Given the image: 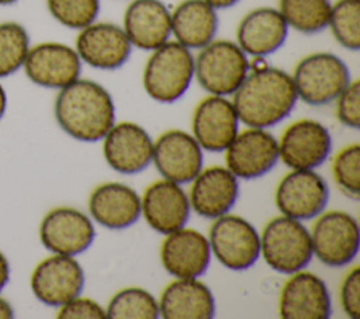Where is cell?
Listing matches in <instances>:
<instances>
[{
  "mask_svg": "<svg viewBox=\"0 0 360 319\" xmlns=\"http://www.w3.org/2000/svg\"><path fill=\"white\" fill-rule=\"evenodd\" d=\"M7 110V93L3 87V84L0 83V119L4 117Z\"/></svg>",
  "mask_w": 360,
  "mask_h": 319,
  "instance_id": "ab89813d",
  "label": "cell"
},
{
  "mask_svg": "<svg viewBox=\"0 0 360 319\" xmlns=\"http://www.w3.org/2000/svg\"><path fill=\"white\" fill-rule=\"evenodd\" d=\"M30 287L41 304L59 308L82 294L84 271L76 257L51 253L34 267Z\"/></svg>",
  "mask_w": 360,
  "mask_h": 319,
  "instance_id": "4fadbf2b",
  "label": "cell"
},
{
  "mask_svg": "<svg viewBox=\"0 0 360 319\" xmlns=\"http://www.w3.org/2000/svg\"><path fill=\"white\" fill-rule=\"evenodd\" d=\"M159 254L163 268L174 278H200L211 261L207 236L186 226L165 235Z\"/></svg>",
  "mask_w": 360,
  "mask_h": 319,
  "instance_id": "7402d4cb",
  "label": "cell"
},
{
  "mask_svg": "<svg viewBox=\"0 0 360 319\" xmlns=\"http://www.w3.org/2000/svg\"><path fill=\"white\" fill-rule=\"evenodd\" d=\"M10 278V264L6 254L0 250V292L4 289Z\"/></svg>",
  "mask_w": 360,
  "mask_h": 319,
  "instance_id": "8d00e7d4",
  "label": "cell"
},
{
  "mask_svg": "<svg viewBox=\"0 0 360 319\" xmlns=\"http://www.w3.org/2000/svg\"><path fill=\"white\" fill-rule=\"evenodd\" d=\"M340 306L346 316L352 319H357L360 315V268L353 267L345 275L340 291Z\"/></svg>",
  "mask_w": 360,
  "mask_h": 319,
  "instance_id": "d590c367",
  "label": "cell"
},
{
  "mask_svg": "<svg viewBox=\"0 0 360 319\" xmlns=\"http://www.w3.org/2000/svg\"><path fill=\"white\" fill-rule=\"evenodd\" d=\"M18 0H0V6H10V4H14Z\"/></svg>",
  "mask_w": 360,
  "mask_h": 319,
  "instance_id": "60d3db41",
  "label": "cell"
},
{
  "mask_svg": "<svg viewBox=\"0 0 360 319\" xmlns=\"http://www.w3.org/2000/svg\"><path fill=\"white\" fill-rule=\"evenodd\" d=\"M332 176L339 188L354 201L360 197V146L352 143L340 149L332 160Z\"/></svg>",
  "mask_w": 360,
  "mask_h": 319,
  "instance_id": "d6a6232c",
  "label": "cell"
},
{
  "mask_svg": "<svg viewBox=\"0 0 360 319\" xmlns=\"http://www.w3.org/2000/svg\"><path fill=\"white\" fill-rule=\"evenodd\" d=\"M239 197V178L226 166L202 167L191 180L188 201L191 211L205 219L228 214Z\"/></svg>",
  "mask_w": 360,
  "mask_h": 319,
  "instance_id": "44dd1931",
  "label": "cell"
},
{
  "mask_svg": "<svg viewBox=\"0 0 360 319\" xmlns=\"http://www.w3.org/2000/svg\"><path fill=\"white\" fill-rule=\"evenodd\" d=\"M249 60L235 41L215 38L194 55V80L208 94L231 97L250 72Z\"/></svg>",
  "mask_w": 360,
  "mask_h": 319,
  "instance_id": "277c9868",
  "label": "cell"
},
{
  "mask_svg": "<svg viewBox=\"0 0 360 319\" xmlns=\"http://www.w3.org/2000/svg\"><path fill=\"white\" fill-rule=\"evenodd\" d=\"M53 115L59 128L70 138L93 143L104 138L115 124L111 93L100 83L79 77L58 90Z\"/></svg>",
  "mask_w": 360,
  "mask_h": 319,
  "instance_id": "6da1fadb",
  "label": "cell"
},
{
  "mask_svg": "<svg viewBox=\"0 0 360 319\" xmlns=\"http://www.w3.org/2000/svg\"><path fill=\"white\" fill-rule=\"evenodd\" d=\"M105 316L110 319H156L160 313L153 294L141 287H127L111 297Z\"/></svg>",
  "mask_w": 360,
  "mask_h": 319,
  "instance_id": "f1b7e54d",
  "label": "cell"
},
{
  "mask_svg": "<svg viewBox=\"0 0 360 319\" xmlns=\"http://www.w3.org/2000/svg\"><path fill=\"white\" fill-rule=\"evenodd\" d=\"M336 104V117L347 128L360 126V82L352 79L333 101Z\"/></svg>",
  "mask_w": 360,
  "mask_h": 319,
  "instance_id": "836d02e7",
  "label": "cell"
},
{
  "mask_svg": "<svg viewBox=\"0 0 360 319\" xmlns=\"http://www.w3.org/2000/svg\"><path fill=\"white\" fill-rule=\"evenodd\" d=\"M96 229L90 215L72 207H56L39 223V240L53 254L79 256L94 242Z\"/></svg>",
  "mask_w": 360,
  "mask_h": 319,
  "instance_id": "7c38bea8",
  "label": "cell"
},
{
  "mask_svg": "<svg viewBox=\"0 0 360 319\" xmlns=\"http://www.w3.org/2000/svg\"><path fill=\"white\" fill-rule=\"evenodd\" d=\"M59 319H101L105 316V308L96 299L77 295L58 308Z\"/></svg>",
  "mask_w": 360,
  "mask_h": 319,
  "instance_id": "e575fe53",
  "label": "cell"
},
{
  "mask_svg": "<svg viewBox=\"0 0 360 319\" xmlns=\"http://www.w3.org/2000/svg\"><path fill=\"white\" fill-rule=\"evenodd\" d=\"M224 152L226 167L239 180L260 178L278 162L277 139L264 128L239 131Z\"/></svg>",
  "mask_w": 360,
  "mask_h": 319,
  "instance_id": "9a60e30c",
  "label": "cell"
},
{
  "mask_svg": "<svg viewBox=\"0 0 360 319\" xmlns=\"http://www.w3.org/2000/svg\"><path fill=\"white\" fill-rule=\"evenodd\" d=\"M194 80L193 51L174 39L150 51L143 72L145 93L156 103L172 104L180 100Z\"/></svg>",
  "mask_w": 360,
  "mask_h": 319,
  "instance_id": "3957f363",
  "label": "cell"
},
{
  "mask_svg": "<svg viewBox=\"0 0 360 319\" xmlns=\"http://www.w3.org/2000/svg\"><path fill=\"white\" fill-rule=\"evenodd\" d=\"M73 48L82 63L97 70L122 67L132 52V45L121 25L97 20L79 30Z\"/></svg>",
  "mask_w": 360,
  "mask_h": 319,
  "instance_id": "5bb4252c",
  "label": "cell"
},
{
  "mask_svg": "<svg viewBox=\"0 0 360 319\" xmlns=\"http://www.w3.org/2000/svg\"><path fill=\"white\" fill-rule=\"evenodd\" d=\"M330 7V0H278L277 8L288 28L312 35L328 28Z\"/></svg>",
  "mask_w": 360,
  "mask_h": 319,
  "instance_id": "83f0119b",
  "label": "cell"
},
{
  "mask_svg": "<svg viewBox=\"0 0 360 319\" xmlns=\"http://www.w3.org/2000/svg\"><path fill=\"white\" fill-rule=\"evenodd\" d=\"M260 257L280 274L304 270L314 257L308 228L285 215L270 219L260 232Z\"/></svg>",
  "mask_w": 360,
  "mask_h": 319,
  "instance_id": "5b68a950",
  "label": "cell"
},
{
  "mask_svg": "<svg viewBox=\"0 0 360 319\" xmlns=\"http://www.w3.org/2000/svg\"><path fill=\"white\" fill-rule=\"evenodd\" d=\"M277 143L278 160L291 170H316L332 152L329 129L322 122L311 118L291 122Z\"/></svg>",
  "mask_w": 360,
  "mask_h": 319,
  "instance_id": "9c48e42d",
  "label": "cell"
},
{
  "mask_svg": "<svg viewBox=\"0 0 360 319\" xmlns=\"http://www.w3.org/2000/svg\"><path fill=\"white\" fill-rule=\"evenodd\" d=\"M207 239L211 256L228 270H248L260 257V233L239 215L228 212L212 219Z\"/></svg>",
  "mask_w": 360,
  "mask_h": 319,
  "instance_id": "52a82bcc",
  "label": "cell"
},
{
  "mask_svg": "<svg viewBox=\"0 0 360 319\" xmlns=\"http://www.w3.org/2000/svg\"><path fill=\"white\" fill-rule=\"evenodd\" d=\"M121 27L132 48L150 52L172 39L170 8L162 0H132Z\"/></svg>",
  "mask_w": 360,
  "mask_h": 319,
  "instance_id": "cb8c5ba5",
  "label": "cell"
},
{
  "mask_svg": "<svg viewBox=\"0 0 360 319\" xmlns=\"http://www.w3.org/2000/svg\"><path fill=\"white\" fill-rule=\"evenodd\" d=\"M288 31L278 8L256 7L239 21L235 42L249 58H267L284 45Z\"/></svg>",
  "mask_w": 360,
  "mask_h": 319,
  "instance_id": "603a6c76",
  "label": "cell"
},
{
  "mask_svg": "<svg viewBox=\"0 0 360 319\" xmlns=\"http://www.w3.org/2000/svg\"><path fill=\"white\" fill-rule=\"evenodd\" d=\"M51 17L70 30H82L100 14V0H45Z\"/></svg>",
  "mask_w": 360,
  "mask_h": 319,
  "instance_id": "1f68e13d",
  "label": "cell"
},
{
  "mask_svg": "<svg viewBox=\"0 0 360 319\" xmlns=\"http://www.w3.org/2000/svg\"><path fill=\"white\" fill-rule=\"evenodd\" d=\"M231 97L242 124L264 129L285 119L298 101L291 74L270 65L250 70Z\"/></svg>",
  "mask_w": 360,
  "mask_h": 319,
  "instance_id": "7a4b0ae2",
  "label": "cell"
},
{
  "mask_svg": "<svg viewBox=\"0 0 360 319\" xmlns=\"http://www.w3.org/2000/svg\"><path fill=\"white\" fill-rule=\"evenodd\" d=\"M101 141L107 164L120 174L141 173L152 163L153 141L135 122H115Z\"/></svg>",
  "mask_w": 360,
  "mask_h": 319,
  "instance_id": "ac0fdd59",
  "label": "cell"
},
{
  "mask_svg": "<svg viewBox=\"0 0 360 319\" xmlns=\"http://www.w3.org/2000/svg\"><path fill=\"white\" fill-rule=\"evenodd\" d=\"M211 7H214L217 11L218 10H226L233 6H236L240 0H205Z\"/></svg>",
  "mask_w": 360,
  "mask_h": 319,
  "instance_id": "f35d334b",
  "label": "cell"
},
{
  "mask_svg": "<svg viewBox=\"0 0 360 319\" xmlns=\"http://www.w3.org/2000/svg\"><path fill=\"white\" fill-rule=\"evenodd\" d=\"M329 201V185L315 170H291L276 187L274 202L281 215L301 222L321 215Z\"/></svg>",
  "mask_w": 360,
  "mask_h": 319,
  "instance_id": "8fae6325",
  "label": "cell"
},
{
  "mask_svg": "<svg viewBox=\"0 0 360 319\" xmlns=\"http://www.w3.org/2000/svg\"><path fill=\"white\" fill-rule=\"evenodd\" d=\"M328 28L345 49H360V0H336L332 3Z\"/></svg>",
  "mask_w": 360,
  "mask_h": 319,
  "instance_id": "4dcf8cb0",
  "label": "cell"
},
{
  "mask_svg": "<svg viewBox=\"0 0 360 319\" xmlns=\"http://www.w3.org/2000/svg\"><path fill=\"white\" fill-rule=\"evenodd\" d=\"M291 77L298 100L314 107L333 103L352 80L346 62L332 52L304 56Z\"/></svg>",
  "mask_w": 360,
  "mask_h": 319,
  "instance_id": "8992f818",
  "label": "cell"
},
{
  "mask_svg": "<svg viewBox=\"0 0 360 319\" xmlns=\"http://www.w3.org/2000/svg\"><path fill=\"white\" fill-rule=\"evenodd\" d=\"M239 117L231 98L208 94L194 108L191 135L202 150L224 152L239 132Z\"/></svg>",
  "mask_w": 360,
  "mask_h": 319,
  "instance_id": "e0dca14e",
  "label": "cell"
},
{
  "mask_svg": "<svg viewBox=\"0 0 360 319\" xmlns=\"http://www.w3.org/2000/svg\"><path fill=\"white\" fill-rule=\"evenodd\" d=\"M278 313L284 319H326L332 301L326 282L311 271L290 274L278 298Z\"/></svg>",
  "mask_w": 360,
  "mask_h": 319,
  "instance_id": "d6986e66",
  "label": "cell"
},
{
  "mask_svg": "<svg viewBox=\"0 0 360 319\" xmlns=\"http://www.w3.org/2000/svg\"><path fill=\"white\" fill-rule=\"evenodd\" d=\"M191 207L181 184L162 178L146 187L141 197V216L160 235L186 226Z\"/></svg>",
  "mask_w": 360,
  "mask_h": 319,
  "instance_id": "ffe728a7",
  "label": "cell"
},
{
  "mask_svg": "<svg viewBox=\"0 0 360 319\" xmlns=\"http://www.w3.org/2000/svg\"><path fill=\"white\" fill-rule=\"evenodd\" d=\"M89 215L107 229H127L141 218V197L124 183H103L89 197Z\"/></svg>",
  "mask_w": 360,
  "mask_h": 319,
  "instance_id": "d4e9b609",
  "label": "cell"
},
{
  "mask_svg": "<svg viewBox=\"0 0 360 319\" xmlns=\"http://www.w3.org/2000/svg\"><path fill=\"white\" fill-rule=\"evenodd\" d=\"M82 66L73 46L46 41L30 46L22 70L31 83L44 89L60 90L80 77Z\"/></svg>",
  "mask_w": 360,
  "mask_h": 319,
  "instance_id": "30bf717a",
  "label": "cell"
},
{
  "mask_svg": "<svg viewBox=\"0 0 360 319\" xmlns=\"http://www.w3.org/2000/svg\"><path fill=\"white\" fill-rule=\"evenodd\" d=\"M159 313L165 319H211L215 316V298L198 278H174L162 291Z\"/></svg>",
  "mask_w": 360,
  "mask_h": 319,
  "instance_id": "484cf974",
  "label": "cell"
},
{
  "mask_svg": "<svg viewBox=\"0 0 360 319\" xmlns=\"http://www.w3.org/2000/svg\"><path fill=\"white\" fill-rule=\"evenodd\" d=\"M314 256L328 267L349 266L359 253L360 228L357 219L345 211H323L309 230Z\"/></svg>",
  "mask_w": 360,
  "mask_h": 319,
  "instance_id": "ba28073f",
  "label": "cell"
},
{
  "mask_svg": "<svg viewBox=\"0 0 360 319\" xmlns=\"http://www.w3.org/2000/svg\"><path fill=\"white\" fill-rule=\"evenodd\" d=\"M152 163L163 178L187 184L204 167V150L191 134L169 129L153 141Z\"/></svg>",
  "mask_w": 360,
  "mask_h": 319,
  "instance_id": "2e32d148",
  "label": "cell"
},
{
  "mask_svg": "<svg viewBox=\"0 0 360 319\" xmlns=\"http://www.w3.org/2000/svg\"><path fill=\"white\" fill-rule=\"evenodd\" d=\"M11 318H14V309L11 304L6 298L0 297V319H11Z\"/></svg>",
  "mask_w": 360,
  "mask_h": 319,
  "instance_id": "74e56055",
  "label": "cell"
},
{
  "mask_svg": "<svg viewBox=\"0 0 360 319\" xmlns=\"http://www.w3.org/2000/svg\"><path fill=\"white\" fill-rule=\"evenodd\" d=\"M30 34L17 21L0 22V79L22 69L30 51Z\"/></svg>",
  "mask_w": 360,
  "mask_h": 319,
  "instance_id": "f546056e",
  "label": "cell"
},
{
  "mask_svg": "<svg viewBox=\"0 0 360 319\" xmlns=\"http://www.w3.org/2000/svg\"><path fill=\"white\" fill-rule=\"evenodd\" d=\"M218 24V11L205 0H181L170 10L172 37L190 51L215 39Z\"/></svg>",
  "mask_w": 360,
  "mask_h": 319,
  "instance_id": "4316f807",
  "label": "cell"
}]
</instances>
